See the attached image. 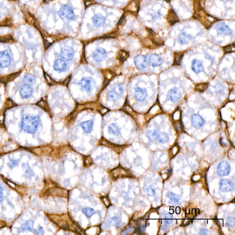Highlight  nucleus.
Wrapping results in <instances>:
<instances>
[{
    "label": "nucleus",
    "mask_w": 235,
    "mask_h": 235,
    "mask_svg": "<svg viewBox=\"0 0 235 235\" xmlns=\"http://www.w3.org/2000/svg\"><path fill=\"white\" fill-rule=\"evenodd\" d=\"M92 164V160H91V157L90 156H87L85 158V160H84V165L86 166H89L91 165Z\"/></svg>",
    "instance_id": "33"
},
{
    "label": "nucleus",
    "mask_w": 235,
    "mask_h": 235,
    "mask_svg": "<svg viewBox=\"0 0 235 235\" xmlns=\"http://www.w3.org/2000/svg\"><path fill=\"white\" fill-rule=\"evenodd\" d=\"M59 15L61 18L65 21L73 20L75 17L73 9L67 5L64 6L60 8Z\"/></svg>",
    "instance_id": "2"
},
{
    "label": "nucleus",
    "mask_w": 235,
    "mask_h": 235,
    "mask_svg": "<svg viewBox=\"0 0 235 235\" xmlns=\"http://www.w3.org/2000/svg\"><path fill=\"white\" fill-rule=\"evenodd\" d=\"M92 22L94 25L97 27L102 26L105 24V17L100 14H96L92 18Z\"/></svg>",
    "instance_id": "16"
},
{
    "label": "nucleus",
    "mask_w": 235,
    "mask_h": 235,
    "mask_svg": "<svg viewBox=\"0 0 235 235\" xmlns=\"http://www.w3.org/2000/svg\"><path fill=\"white\" fill-rule=\"evenodd\" d=\"M81 128L85 132L90 133L92 131L94 126V122L92 120H87L81 123Z\"/></svg>",
    "instance_id": "20"
},
{
    "label": "nucleus",
    "mask_w": 235,
    "mask_h": 235,
    "mask_svg": "<svg viewBox=\"0 0 235 235\" xmlns=\"http://www.w3.org/2000/svg\"><path fill=\"white\" fill-rule=\"evenodd\" d=\"M107 97H108V99L110 100L115 101L117 99L116 95L114 94L111 91H109L108 95H107Z\"/></svg>",
    "instance_id": "37"
},
{
    "label": "nucleus",
    "mask_w": 235,
    "mask_h": 235,
    "mask_svg": "<svg viewBox=\"0 0 235 235\" xmlns=\"http://www.w3.org/2000/svg\"><path fill=\"white\" fill-rule=\"evenodd\" d=\"M9 1H16V0H9Z\"/></svg>",
    "instance_id": "45"
},
{
    "label": "nucleus",
    "mask_w": 235,
    "mask_h": 235,
    "mask_svg": "<svg viewBox=\"0 0 235 235\" xmlns=\"http://www.w3.org/2000/svg\"><path fill=\"white\" fill-rule=\"evenodd\" d=\"M148 94L145 88L138 87L135 89V98L139 101H143L148 98Z\"/></svg>",
    "instance_id": "10"
},
{
    "label": "nucleus",
    "mask_w": 235,
    "mask_h": 235,
    "mask_svg": "<svg viewBox=\"0 0 235 235\" xmlns=\"http://www.w3.org/2000/svg\"><path fill=\"white\" fill-rule=\"evenodd\" d=\"M135 65L140 70L144 69L148 66L147 57L143 55H137L134 58Z\"/></svg>",
    "instance_id": "6"
},
{
    "label": "nucleus",
    "mask_w": 235,
    "mask_h": 235,
    "mask_svg": "<svg viewBox=\"0 0 235 235\" xmlns=\"http://www.w3.org/2000/svg\"><path fill=\"white\" fill-rule=\"evenodd\" d=\"M147 136L150 141H154L157 137V131L154 130H148L147 132Z\"/></svg>",
    "instance_id": "27"
},
{
    "label": "nucleus",
    "mask_w": 235,
    "mask_h": 235,
    "mask_svg": "<svg viewBox=\"0 0 235 235\" xmlns=\"http://www.w3.org/2000/svg\"><path fill=\"white\" fill-rule=\"evenodd\" d=\"M35 233L37 235H43L44 234V229L43 227L40 225H39L37 228L34 231Z\"/></svg>",
    "instance_id": "34"
},
{
    "label": "nucleus",
    "mask_w": 235,
    "mask_h": 235,
    "mask_svg": "<svg viewBox=\"0 0 235 235\" xmlns=\"http://www.w3.org/2000/svg\"><path fill=\"white\" fill-rule=\"evenodd\" d=\"M183 54L181 53H177L175 56L174 64L180 65L183 58Z\"/></svg>",
    "instance_id": "30"
},
{
    "label": "nucleus",
    "mask_w": 235,
    "mask_h": 235,
    "mask_svg": "<svg viewBox=\"0 0 235 235\" xmlns=\"http://www.w3.org/2000/svg\"><path fill=\"white\" fill-rule=\"evenodd\" d=\"M181 97L180 91L176 87L171 89L167 94V97L168 99L172 102L176 101L179 99Z\"/></svg>",
    "instance_id": "12"
},
{
    "label": "nucleus",
    "mask_w": 235,
    "mask_h": 235,
    "mask_svg": "<svg viewBox=\"0 0 235 235\" xmlns=\"http://www.w3.org/2000/svg\"><path fill=\"white\" fill-rule=\"evenodd\" d=\"M224 50L226 53L233 52L234 51V46L230 45V46H227L224 48Z\"/></svg>",
    "instance_id": "36"
},
{
    "label": "nucleus",
    "mask_w": 235,
    "mask_h": 235,
    "mask_svg": "<svg viewBox=\"0 0 235 235\" xmlns=\"http://www.w3.org/2000/svg\"><path fill=\"white\" fill-rule=\"evenodd\" d=\"M219 187L220 190L223 192H228L233 190L234 186L231 179H223L219 182Z\"/></svg>",
    "instance_id": "5"
},
{
    "label": "nucleus",
    "mask_w": 235,
    "mask_h": 235,
    "mask_svg": "<svg viewBox=\"0 0 235 235\" xmlns=\"http://www.w3.org/2000/svg\"><path fill=\"white\" fill-rule=\"evenodd\" d=\"M120 221H119V219L117 217H113L111 219L110 221V224L112 225H115V226H117L119 225Z\"/></svg>",
    "instance_id": "32"
},
{
    "label": "nucleus",
    "mask_w": 235,
    "mask_h": 235,
    "mask_svg": "<svg viewBox=\"0 0 235 235\" xmlns=\"http://www.w3.org/2000/svg\"><path fill=\"white\" fill-rule=\"evenodd\" d=\"M40 118L37 115L31 114L24 115L22 118L21 127L22 130L29 133H34L38 129Z\"/></svg>",
    "instance_id": "1"
},
{
    "label": "nucleus",
    "mask_w": 235,
    "mask_h": 235,
    "mask_svg": "<svg viewBox=\"0 0 235 235\" xmlns=\"http://www.w3.org/2000/svg\"><path fill=\"white\" fill-rule=\"evenodd\" d=\"M200 235H206L208 234V231L206 228H202L201 229L200 231Z\"/></svg>",
    "instance_id": "42"
},
{
    "label": "nucleus",
    "mask_w": 235,
    "mask_h": 235,
    "mask_svg": "<svg viewBox=\"0 0 235 235\" xmlns=\"http://www.w3.org/2000/svg\"><path fill=\"white\" fill-rule=\"evenodd\" d=\"M78 84L81 86L87 92H90L95 86L94 79L91 77H84L78 82Z\"/></svg>",
    "instance_id": "3"
},
{
    "label": "nucleus",
    "mask_w": 235,
    "mask_h": 235,
    "mask_svg": "<svg viewBox=\"0 0 235 235\" xmlns=\"http://www.w3.org/2000/svg\"><path fill=\"white\" fill-rule=\"evenodd\" d=\"M180 209H179V207H177L176 208V213L177 214H179V213H180Z\"/></svg>",
    "instance_id": "44"
},
{
    "label": "nucleus",
    "mask_w": 235,
    "mask_h": 235,
    "mask_svg": "<svg viewBox=\"0 0 235 235\" xmlns=\"http://www.w3.org/2000/svg\"><path fill=\"white\" fill-rule=\"evenodd\" d=\"M163 63L162 57L158 54H152L149 59V63L152 67H159Z\"/></svg>",
    "instance_id": "11"
},
{
    "label": "nucleus",
    "mask_w": 235,
    "mask_h": 235,
    "mask_svg": "<svg viewBox=\"0 0 235 235\" xmlns=\"http://www.w3.org/2000/svg\"><path fill=\"white\" fill-rule=\"evenodd\" d=\"M20 229L21 231L32 232L34 230V222L32 221H26L21 225Z\"/></svg>",
    "instance_id": "21"
},
{
    "label": "nucleus",
    "mask_w": 235,
    "mask_h": 235,
    "mask_svg": "<svg viewBox=\"0 0 235 235\" xmlns=\"http://www.w3.org/2000/svg\"><path fill=\"white\" fill-rule=\"evenodd\" d=\"M3 197V191L2 188L0 186V202L2 200Z\"/></svg>",
    "instance_id": "43"
},
{
    "label": "nucleus",
    "mask_w": 235,
    "mask_h": 235,
    "mask_svg": "<svg viewBox=\"0 0 235 235\" xmlns=\"http://www.w3.org/2000/svg\"><path fill=\"white\" fill-rule=\"evenodd\" d=\"M148 194L149 196H152L155 195V190L152 187H149L148 189Z\"/></svg>",
    "instance_id": "41"
},
{
    "label": "nucleus",
    "mask_w": 235,
    "mask_h": 235,
    "mask_svg": "<svg viewBox=\"0 0 235 235\" xmlns=\"http://www.w3.org/2000/svg\"><path fill=\"white\" fill-rule=\"evenodd\" d=\"M19 92L23 98H28L32 95L33 89L29 85L25 84L20 87Z\"/></svg>",
    "instance_id": "15"
},
{
    "label": "nucleus",
    "mask_w": 235,
    "mask_h": 235,
    "mask_svg": "<svg viewBox=\"0 0 235 235\" xmlns=\"http://www.w3.org/2000/svg\"><path fill=\"white\" fill-rule=\"evenodd\" d=\"M167 197L170 198V202H171L173 204L178 203L179 202V197L172 192H169L167 194Z\"/></svg>",
    "instance_id": "29"
},
{
    "label": "nucleus",
    "mask_w": 235,
    "mask_h": 235,
    "mask_svg": "<svg viewBox=\"0 0 235 235\" xmlns=\"http://www.w3.org/2000/svg\"><path fill=\"white\" fill-rule=\"evenodd\" d=\"M53 67L56 71L62 72L64 71L66 68V63L63 59H57L54 62Z\"/></svg>",
    "instance_id": "18"
},
{
    "label": "nucleus",
    "mask_w": 235,
    "mask_h": 235,
    "mask_svg": "<svg viewBox=\"0 0 235 235\" xmlns=\"http://www.w3.org/2000/svg\"><path fill=\"white\" fill-rule=\"evenodd\" d=\"M13 39V37L11 35H7L4 37H2L0 38V42H5L6 41H9Z\"/></svg>",
    "instance_id": "35"
},
{
    "label": "nucleus",
    "mask_w": 235,
    "mask_h": 235,
    "mask_svg": "<svg viewBox=\"0 0 235 235\" xmlns=\"http://www.w3.org/2000/svg\"><path fill=\"white\" fill-rule=\"evenodd\" d=\"M217 172L220 176L228 175L231 171L230 164L226 161H222L218 164L217 168Z\"/></svg>",
    "instance_id": "4"
},
{
    "label": "nucleus",
    "mask_w": 235,
    "mask_h": 235,
    "mask_svg": "<svg viewBox=\"0 0 235 235\" xmlns=\"http://www.w3.org/2000/svg\"><path fill=\"white\" fill-rule=\"evenodd\" d=\"M107 53L106 50L102 48H98L93 54V58L96 62H99L104 60L107 57Z\"/></svg>",
    "instance_id": "9"
},
{
    "label": "nucleus",
    "mask_w": 235,
    "mask_h": 235,
    "mask_svg": "<svg viewBox=\"0 0 235 235\" xmlns=\"http://www.w3.org/2000/svg\"><path fill=\"white\" fill-rule=\"evenodd\" d=\"M17 164H18V161H17L14 160H11V161L9 162V163L8 164V165L9 166V168L12 169V168H14L15 166H16Z\"/></svg>",
    "instance_id": "39"
},
{
    "label": "nucleus",
    "mask_w": 235,
    "mask_h": 235,
    "mask_svg": "<svg viewBox=\"0 0 235 235\" xmlns=\"http://www.w3.org/2000/svg\"><path fill=\"white\" fill-rule=\"evenodd\" d=\"M13 20L11 18H7L1 22L0 24V27L2 26H11L13 25Z\"/></svg>",
    "instance_id": "31"
},
{
    "label": "nucleus",
    "mask_w": 235,
    "mask_h": 235,
    "mask_svg": "<svg viewBox=\"0 0 235 235\" xmlns=\"http://www.w3.org/2000/svg\"><path fill=\"white\" fill-rule=\"evenodd\" d=\"M209 84L207 83H201L198 84L195 87V90L199 92H203L208 88Z\"/></svg>",
    "instance_id": "28"
},
{
    "label": "nucleus",
    "mask_w": 235,
    "mask_h": 235,
    "mask_svg": "<svg viewBox=\"0 0 235 235\" xmlns=\"http://www.w3.org/2000/svg\"><path fill=\"white\" fill-rule=\"evenodd\" d=\"M216 29L219 34L221 35H231L232 31L230 28L224 23H220L217 25Z\"/></svg>",
    "instance_id": "13"
},
{
    "label": "nucleus",
    "mask_w": 235,
    "mask_h": 235,
    "mask_svg": "<svg viewBox=\"0 0 235 235\" xmlns=\"http://www.w3.org/2000/svg\"><path fill=\"white\" fill-rule=\"evenodd\" d=\"M25 169L24 168V170H25V173L26 174V175H28V176H30L32 174V173L31 172V170L30 169V167L28 165H25Z\"/></svg>",
    "instance_id": "40"
},
{
    "label": "nucleus",
    "mask_w": 235,
    "mask_h": 235,
    "mask_svg": "<svg viewBox=\"0 0 235 235\" xmlns=\"http://www.w3.org/2000/svg\"><path fill=\"white\" fill-rule=\"evenodd\" d=\"M11 61V57L6 51H0V67H1L9 66Z\"/></svg>",
    "instance_id": "7"
},
{
    "label": "nucleus",
    "mask_w": 235,
    "mask_h": 235,
    "mask_svg": "<svg viewBox=\"0 0 235 235\" xmlns=\"http://www.w3.org/2000/svg\"><path fill=\"white\" fill-rule=\"evenodd\" d=\"M191 69L197 74H199L202 72L203 67L202 63L198 59H193L191 63Z\"/></svg>",
    "instance_id": "17"
},
{
    "label": "nucleus",
    "mask_w": 235,
    "mask_h": 235,
    "mask_svg": "<svg viewBox=\"0 0 235 235\" xmlns=\"http://www.w3.org/2000/svg\"><path fill=\"white\" fill-rule=\"evenodd\" d=\"M113 91L115 94L117 95H121L124 91V87L121 84H116L114 87Z\"/></svg>",
    "instance_id": "25"
},
{
    "label": "nucleus",
    "mask_w": 235,
    "mask_h": 235,
    "mask_svg": "<svg viewBox=\"0 0 235 235\" xmlns=\"http://www.w3.org/2000/svg\"><path fill=\"white\" fill-rule=\"evenodd\" d=\"M82 211L87 217L89 218H91L92 215L96 214V211L92 208L90 207L84 208L82 210Z\"/></svg>",
    "instance_id": "26"
},
{
    "label": "nucleus",
    "mask_w": 235,
    "mask_h": 235,
    "mask_svg": "<svg viewBox=\"0 0 235 235\" xmlns=\"http://www.w3.org/2000/svg\"><path fill=\"white\" fill-rule=\"evenodd\" d=\"M226 224L229 227H233L234 225V219L232 217H229L227 220Z\"/></svg>",
    "instance_id": "38"
},
{
    "label": "nucleus",
    "mask_w": 235,
    "mask_h": 235,
    "mask_svg": "<svg viewBox=\"0 0 235 235\" xmlns=\"http://www.w3.org/2000/svg\"><path fill=\"white\" fill-rule=\"evenodd\" d=\"M158 140L160 143H164L169 141V137L167 133L161 132H160L158 135Z\"/></svg>",
    "instance_id": "24"
},
{
    "label": "nucleus",
    "mask_w": 235,
    "mask_h": 235,
    "mask_svg": "<svg viewBox=\"0 0 235 235\" xmlns=\"http://www.w3.org/2000/svg\"><path fill=\"white\" fill-rule=\"evenodd\" d=\"M191 121L193 126L197 129L202 127L204 123L203 118L198 114H193L191 118Z\"/></svg>",
    "instance_id": "14"
},
{
    "label": "nucleus",
    "mask_w": 235,
    "mask_h": 235,
    "mask_svg": "<svg viewBox=\"0 0 235 235\" xmlns=\"http://www.w3.org/2000/svg\"><path fill=\"white\" fill-rule=\"evenodd\" d=\"M121 128L118 126L117 124H111L109 127V131L111 134L114 135H118L120 132Z\"/></svg>",
    "instance_id": "22"
},
{
    "label": "nucleus",
    "mask_w": 235,
    "mask_h": 235,
    "mask_svg": "<svg viewBox=\"0 0 235 235\" xmlns=\"http://www.w3.org/2000/svg\"><path fill=\"white\" fill-rule=\"evenodd\" d=\"M35 80L36 78L34 75L30 74H27L24 77L23 82L25 85H30L33 84L35 82Z\"/></svg>",
    "instance_id": "23"
},
{
    "label": "nucleus",
    "mask_w": 235,
    "mask_h": 235,
    "mask_svg": "<svg viewBox=\"0 0 235 235\" xmlns=\"http://www.w3.org/2000/svg\"><path fill=\"white\" fill-rule=\"evenodd\" d=\"M191 38L192 37L190 34H188L185 30H182L179 36L178 41L180 44H187L191 39Z\"/></svg>",
    "instance_id": "19"
},
{
    "label": "nucleus",
    "mask_w": 235,
    "mask_h": 235,
    "mask_svg": "<svg viewBox=\"0 0 235 235\" xmlns=\"http://www.w3.org/2000/svg\"><path fill=\"white\" fill-rule=\"evenodd\" d=\"M74 56V50L70 47H64L61 50L60 56L64 60L66 61L72 60Z\"/></svg>",
    "instance_id": "8"
}]
</instances>
